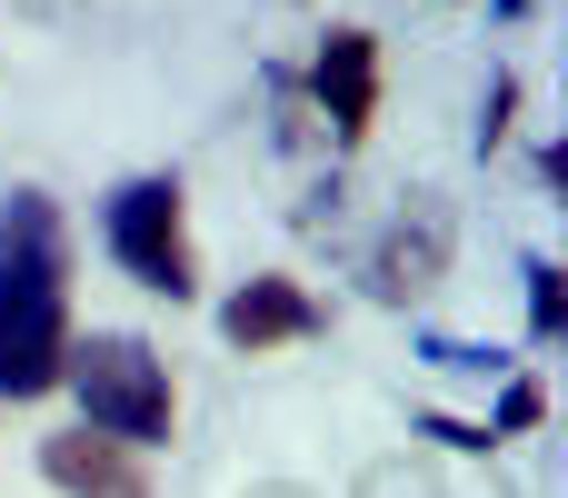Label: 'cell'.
<instances>
[{
  "label": "cell",
  "mask_w": 568,
  "mask_h": 498,
  "mask_svg": "<svg viewBox=\"0 0 568 498\" xmlns=\"http://www.w3.org/2000/svg\"><path fill=\"white\" fill-rule=\"evenodd\" d=\"M310 90H320V110H329L339 140H369V120H379V40L369 30H329Z\"/></svg>",
  "instance_id": "277c9868"
},
{
  "label": "cell",
  "mask_w": 568,
  "mask_h": 498,
  "mask_svg": "<svg viewBox=\"0 0 568 498\" xmlns=\"http://www.w3.org/2000/svg\"><path fill=\"white\" fill-rule=\"evenodd\" d=\"M539 409H549V399H539V379H509V399H499V429H539ZM499 429H489V439H499Z\"/></svg>",
  "instance_id": "9c48e42d"
},
{
  "label": "cell",
  "mask_w": 568,
  "mask_h": 498,
  "mask_svg": "<svg viewBox=\"0 0 568 498\" xmlns=\"http://www.w3.org/2000/svg\"><path fill=\"white\" fill-rule=\"evenodd\" d=\"M529 329H539V339H559V329H568V280L549 270V260L529 270Z\"/></svg>",
  "instance_id": "ba28073f"
},
{
  "label": "cell",
  "mask_w": 568,
  "mask_h": 498,
  "mask_svg": "<svg viewBox=\"0 0 568 498\" xmlns=\"http://www.w3.org/2000/svg\"><path fill=\"white\" fill-rule=\"evenodd\" d=\"M220 329H230V349H290V339H310L320 329V299L300 289V280H250L230 309H220Z\"/></svg>",
  "instance_id": "8992f818"
},
{
  "label": "cell",
  "mask_w": 568,
  "mask_h": 498,
  "mask_svg": "<svg viewBox=\"0 0 568 498\" xmlns=\"http://www.w3.org/2000/svg\"><path fill=\"white\" fill-rule=\"evenodd\" d=\"M439 260H449V220H439V210H419V220H399V230L379 240L369 289H379V299H409V289H429V280H439Z\"/></svg>",
  "instance_id": "52a82bcc"
},
{
  "label": "cell",
  "mask_w": 568,
  "mask_h": 498,
  "mask_svg": "<svg viewBox=\"0 0 568 498\" xmlns=\"http://www.w3.org/2000/svg\"><path fill=\"white\" fill-rule=\"evenodd\" d=\"M70 389H80V409H90V429L100 439H120V449H150V439H170V359L150 349V339H130V329H100V339H80L70 349V369H60Z\"/></svg>",
  "instance_id": "7a4b0ae2"
},
{
  "label": "cell",
  "mask_w": 568,
  "mask_h": 498,
  "mask_svg": "<svg viewBox=\"0 0 568 498\" xmlns=\"http://www.w3.org/2000/svg\"><path fill=\"white\" fill-rule=\"evenodd\" d=\"M40 479L70 489V498H150L140 449H120V439H100V429H60V439H40Z\"/></svg>",
  "instance_id": "5b68a950"
},
{
  "label": "cell",
  "mask_w": 568,
  "mask_h": 498,
  "mask_svg": "<svg viewBox=\"0 0 568 498\" xmlns=\"http://www.w3.org/2000/svg\"><path fill=\"white\" fill-rule=\"evenodd\" d=\"M70 369V250L40 190L0 200V399H40Z\"/></svg>",
  "instance_id": "6da1fadb"
},
{
  "label": "cell",
  "mask_w": 568,
  "mask_h": 498,
  "mask_svg": "<svg viewBox=\"0 0 568 498\" xmlns=\"http://www.w3.org/2000/svg\"><path fill=\"white\" fill-rule=\"evenodd\" d=\"M110 260L160 289V299H190L200 270H190V220H180V180H130L110 190Z\"/></svg>",
  "instance_id": "3957f363"
}]
</instances>
